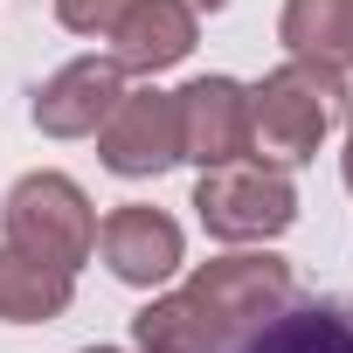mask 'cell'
Returning a JSON list of instances; mask_svg holds the SVG:
<instances>
[{
	"mask_svg": "<svg viewBox=\"0 0 353 353\" xmlns=\"http://www.w3.org/2000/svg\"><path fill=\"white\" fill-rule=\"evenodd\" d=\"M291 291H298V277H291L284 256H263V250L215 256V263H201L181 291L152 298V305L132 319V339H139V353H208L215 339H229L243 319L284 305Z\"/></svg>",
	"mask_w": 353,
	"mask_h": 353,
	"instance_id": "obj_1",
	"label": "cell"
},
{
	"mask_svg": "<svg viewBox=\"0 0 353 353\" xmlns=\"http://www.w3.org/2000/svg\"><path fill=\"white\" fill-rule=\"evenodd\" d=\"M339 111H346V70L291 56L250 90V152H263L270 166H305Z\"/></svg>",
	"mask_w": 353,
	"mask_h": 353,
	"instance_id": "obj_2",
	"label": "cell"
},
{
	"mask_svg": "<svg viewBox=\"0 0 353 353\" xmlns=\"http://www.w3.org/2000/svg\"><path fill=\"white\" fill-rule=\"evenodd\" d=\"M0 229H8L14 250H28L56 270H77L97 250V208L70 173H21L0 201Z\"/></svg>",
	"mask_w": 353,
	"mask_h": 353,
	"instance_id": "obj_3",
	"label": "cell"
},
{
	"mask_svg": "<svg viewBox=\"0 0 353 353\" xmlns=\"http://www.w3.org/2000/svg\"><path fill=\"white\" fill-rule=\"evenodd\" d=\"M194 215L215 243H270L298 222V188L270 159H229L208 166L194 188Z\"/></svg>",
	"mask_w": 353,
	"mask_h": 353,
	"instance_id": "obj_4",
	"label": "cell"
},
{
	"mask_svg": "<svg viewBox=\"0 0 353 353\" xmlns=\"http://www.w3.org/2000/svg\"><path fill=\"white\" fill-rule=\"evenodd\" d=\"M97 159L118 181H152L181 159V104L173 90H125L97 125Z\"/></svg>",
	"mask_w": 353,
	"mask_h": 353,
	"instance_id": "obj_5",
	"label": "cell"
},
{
	"mask_svg": "<svg viewBox=\"0 0 353 353\" xmlns=\"http://www.w3.org/2000/svg\"><path fill=\"white\" fill-rule=\"evenodd\" d=\"M97 256H104V270H111L118 284L152 291V284H166L173 270H181L188 236H181L173 215H159V208H145V201H125V208H111V215L97 222Z\"/></svg>",
	"mask_w": 353,
	"mask_h": 353,
	"instance_id": "obj_6",
	"label": "cell"
},
{
	"mask_svg": "<svg viewBox=\"0 0 353 353\" xmlns=\"http://www.w3.org/2000/svg\"><path fill=\"white\" fill-rule=\"evenodd\" d=\"M208 353H353V312L325 305V298H284L256 319H243L229 339H215Z\"/></svg>",
	"mask_w": 353,
	"mask_h": 353,
	"instance_id": "obj_7",
	"label": "cell"
},
{
	"mask_svg": "<svg viewBox=\"0 0 353 353\" xmlns=\"http://www.w3.org/2000/svg\"><path fill=\"white\" fill-rule=\"evenodd\" d=\"M173 104H181V159H194L201 173L250 152V90L236 77H194L188 90H173Z\"/></svg>",
	"mask_w": 353,
	"mask_h": 353,
	"instance_id": "obj_8",
	"label": "cell"
},
{
	"mask_svg": "<svg viewBox=\"0 0 353 353\" xmlns=\"http://www.w3.org/2000/svg\"><path fill=\"white\" fill-rule=\"evenodd\" d=\"M194 35H201V21H194L188 0H125L118 21L104 28L111 63L118 70H139V77H159L173 63H188L194 56Z\"/></svg>",
	"mask_w": 353,
	"mask_h": 353,
	"instance_id": "obj_9",
	"label": "cell"
},
{
	"mask_svg": "<svg viewBox=\"0 0 353 353\" xmlns=\"http://www.w3.org/2000/svg\"><path fill=\"white\" fill-rule=\"evenodd\" d=\"M118 97H125V70L111 56H77L35 90V125L49 139H97Z\"/></svg>",
	"mask_w": 353,
	"mask_h": 353,
	"instance_id": "obj_10",
	"label": "cell"
},
{
	"mask_svg": "<svg viewBox=\"0 0 353 353\" xmlns=\"http://www.w3.org/2000/svg\"><path fill=\"white\" fill-rule=\"evenodd\" d=\"M77 298V270H56L14 243H0V319L8 325H49Z\"/></svg>",
	"mask_w": 353,
	"mask_h": 353,
	"instance_id": "obj_11",
	"label": "cell"
},
{
	"mask_svg": "<svg viewBox=\"0 0 353 353\" xmlns=\"http://www.w3.org/2000/svg\"><path fill=\"white\" fill-rule=\"evenodd\" d=\"M277 42L291 56H305V63L353 70V0H284Z\"/></svg>",
	"mask_w": 353,
	"mask_h": 353,
	"instance_id": "obj_12",
	"label": "cell"
},
{
	"mask_svg": "<svg viewBox=\"0 0 353 353\" xmlns=\"http://www.w3.org/2000/svg\"><path fill=\"white\" fill-rule=\"evenodd\" d=\"M118 8H125V0H56V21L70 35H104L118 21Z\"/></svg>",
	"mask_w": 353,
	"mask_h": 353,
	"instance_id": "obj_13",
	"label": "cell"
},
{
	"mask_svg": "<svg viewBox=\"0 0 353 353\" xmlns=\"http://www.w3.org/2000/svg\"><path fill=\"white\" fill-rule=\"evenodd\" d=\"M339 173H346V188H353V118H346V152H339Z\"/></svg>",
	"mask_w": 353,
	"mask_h": 353,
	"instance_id": "obj_14",
	"label": "cell"
},
{
	"mask_svg": "<svg viewBox=\"0 0 353 353\" xmlns=\"http://www.w3.org/2000/svg\"><path fill=\"white\" fill-rule=\"evenodd\" d=\"M188 8H208V14H215V8H229V0H188Z\"/></svg>",
	"mask_w": 353,
	"mask_h": 353,
	"instance_id": "obj_15",
	"label": "cell"
},
{
	"mask_svg": "<svg viewBox=\"0 0 353 353\" xmlns=\"http://www.w3.org/2000/svg\"><path fill=\"white\" fill-rule=\"evenodd\" d=\"M83 353H125V346H83Z\"/></svg>",
	"mask_w": 353,
	"mask_h": 353,
	"instance_id": "obj_16",
	"label": "cell"
}]
</instances>
